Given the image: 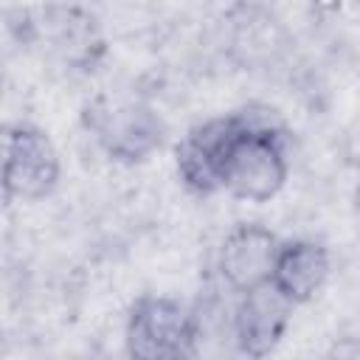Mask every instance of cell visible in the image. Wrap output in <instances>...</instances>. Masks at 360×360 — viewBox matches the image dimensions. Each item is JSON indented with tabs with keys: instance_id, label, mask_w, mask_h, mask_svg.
Segmentation results:
<instances>
[{
	"instance_id": "cell-6",
	"label": "cell",
	"mask_w": 360,
	"mask_h": 360,
	"mask_svg": "<svg viewBox=\"0 0 360 360\" xmlns=\"http://www.w3.org/2000/svg\"><path fill=\"white\" fill-rule=\"evenodd\" d=\"M62 180L59 149L42 127L14 124L8 155V202H39L56 191Z\"/></svg>"
},
{
	"instance_id": "cell-8",
	"label": "cell",
	"mask_w": 360,
	"mask_h": 360,
	"mask_svg": "<svg viewBox=\"0 0 360 360\" xmlns=\"http://www.w3.org/2000/svg\"><path fill=\"white\" fill-rule=\"evenodd\" d=\"M278 236L262 222H239L217 250V276L233 292H248L270 281Z\"/></svg>"
},
{
	"instance_id": "cell-10",
	"label": "cell",
	"mask_w": 360,
	"mask_h": 360,
	"mask_svg": "<svg viewBox=\"0 0 360 360\" xmlns=\"http://www.w3.org/2000/svg\"><path fill=\"white\" fill-rule=\"evenodd\" d=\"M11 138H14V124H3V121H0V205H11V202H8V188H6Z\"/></svg>"
},
{
	"instance_id": "cell-3",
	"label": "cell",
	"mask_w": 360,
	"mask_h": 360,
	"mask_svg": "<svg viewBox=\"0 0 360 360\" xmlns=\"http://www.w3.org/2000/svg\"><path fill=\"white\" fill-rule=\"evenodd\" d=\"M84 124L98 149L121 166H138L149 160L166 141L163 115L143 98H96Z\"/></svg>"
},
{
	"instance_id": "cell-4",
	"label": "cell",
	"mask_w": 360,
	"mask_h": 360,
	"mask_svg": "<svg viewBox=\"0 0 360 360\" xmlns=\"http://www.w3.org/2000/svg\"><path fill=\"white\" fill-rule=\"evenodd\" d=\"M219 39L225 56L248 73H270L281 68L295 45L284 20L256 0H239L222 14Z\"/></svg>"
},
{
	"instance_id": "cell-2",
	"label": "cell",
	"mask_w": 360,
	"mask_h": 360,
	"mask_svg": "<svg viewBox=\"0 0 360 360\" xmlns=\"http://www.w3.org/2000/svg\"><path fill=\"white\" fill-rule=\"evenodd\" d=\"M202 321L180 298L143 292L129 304L124 346L135 360H186L200 354Z\"/></svg>"
},
{
	"instance_id": "cell-5",
	"label": "cell",
	"mask_w": 360,
	"mask_h": 360,
	"mask_svg": "<svg viewBox=\"0 0 360 360\" xmlns=\"http://www.w3.org/2000/svg\"><path fill=\"white\" fill-rule=\"evenodd\" d=\"M31 31L39 42H45V51L70 70H96V65L107 56L101 25L82 6L48 3L31 20Z\"/></svg>"
},
{
	"instance_id": "cell-9",
	"label": "cell",
	"mask_w": 360,
	"mask_h": 360,
	"mask_svg": "<svg viewBox=\"0 0 360 360\" xmlns=\"http://www.w3.org/2000/svg\"><path fill=\"white\" fill-rule=\"evenodd\" d=\"M332 273V259L323 242L315 239H281L276 259H273V273L270 284L292 304H309L326 284Z\"/></svg>"
},
{
	"instance_id": "cell-1",
	"label": "cell",
	"mask_w": 360,
	"mask_h": 360,
	"mask_svg": "<svg viewBox=\"0 0 360 360\" xmlns=\"http://www.w3.org/2000/svg\"><path fill=\"white\" fill-rule=\"evenodd\" d=\"M174 169L194 197L270 202L290 177V129L267 104L214 115L180 138Z\"/></svg>"
},
{
	"instance_id": "cell-7",
	"label": "cell",
	"mask_w": 360,
	"mask_h": 360,
	"mask_svg": "<svg viewBox=\"0 0 360 360\" xmlns=\"http://www.w3.org/2000/svg\"><path fill=\"white\" fill-rule=\"evenodd\" d=\"M292 312L295 307L270 281L239 292L231 312V338L236 352L256 360L273 354L292 323Z\"/></svg>"
}]
</instances>
